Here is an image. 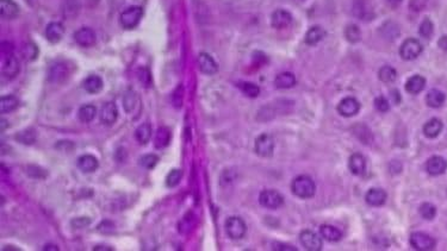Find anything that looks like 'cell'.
Segmentation results:
<instances>
[{
    "mask_svg": "<svg viewBox=\"0 0 447 251\" xmlns=\"http://www.w3.org/2000/svg\"><path fill=\"white\" fill-rule=\"evenodd\" d=\"M89 223H91V221H89L88 218H77V219L72 220V225H73V227H75L77 229H82L85 227H88Z\"/></svg>",
    "mask_w": 447,
    "mask_h": 251,
    "instance_id": "47",
    "label": "cell"
},
{
    "mask_svg": "<svg viewBox=\"0 0 447 251\" xmlns=\"http://www.w3.org/2000/svg\"><path fill=\"white\" fill-rule=\"evenodd\" d=\"M299 241H300V244H302L304 248H305L307 250H310V251L321 250L322 245H323V243H322V239L320 238V236L316 235L314 231H311V230H304V231L300 232Z\"/></svg>",
    "mask_w": 447,
    "mask_h": 251,
    "instance_id": "9",
    "label": "cell"
},
{
    "mask_svg": "<svg viewBox=\"0 0 447 251\" xmlns=\"http://www.w3.org/2000/svg\"><path fill=\"white\" fill-rule=\"evenodd\" d=\"M353 13L354 16L360 18V19L370 20V18L372 17V11L367 0H354Z\"/></svg>",
    "mask_w": 447,
    "mask_h": 251,
    "instance_id": "23",
    "label": "cell"
},
{
    "mask_svg": "<svg viewBox=\"0 0 447 251\" xmlns=\"http://www.w3.org/2000/svg\"><path fill=\"white\" fill-rule=\"evenodd\" d=\"M74 39L80 46L87 48L96 43V34L91 28H80L78 31H75Z\"/></svg>",
    "mask_w": 447,
    "mask_h": 251,
    "instance_id": "15",
    "label": "cell"
},
{
    "mask_svg": "<svg viewBox=\"0 0 447 251\" xmlns=\"http://www.w3.org/2000/svg\"><path fill=\"white\" fill-rule=\"evenodd\" d=\"M78 168L84 173H93L98 169L99 162L93 155L86 154V155H81L77 161Z\"/></svg>",
    "mask_w": 447,
    "mask_h": 251,
    "instance_id": "19",
    "label": "cell"
},
{
    "mask_svg": "<svg viewBox=\"0 0 447 251\" xmlns=\"http://www.w3.org/2000/svg\"><path fill=\"white\" fill-rule=\"evenodd\" d=\"M293 20L292 14L288 10L278 9L272 13L271 24L274 29H285L291 25Z\"/></svg>",
    "mask_w": 447,
    "mask_h": 251,
    "instance_id": "11",
    "label": "cell"
},
{
    "mask_svg": "<svg viewBox=\"0 0 447 251\" xmlns=\"http://www.w3.org/2000/svg\"><path fill=\"white\" fill-rule=\"evenodd\" d=\"M64 35V27L60 21H52L45 28V37L49 42L57 43Z\"/></svg>",
    "mask_w": 447,
    "mask_h": 251,
    "instance_id": "18",
    "label": "cell"
},
{
    "mask_svg": "<svg viewBox=\"0 0 447 251\" xmlns=\"http://www.w3.org/2000/svg\"><path fill=\"white\" fill-rule=\"evenodd\" d=\"M18 99L14 95H4L0 100V112L4 113H10L14 111L18 107Z\"/></svg>",
    "mask_w": 447,
    "mask_h": 251,
    "instance_id": "32",
    "label": "cell"
},
{
    "mask_svg": "<svg viewBox=\"0 0 447 251\" xmlns=\"http://www.w3.org/2000/svg\"><path fill=\"white\" fill-rule=\"evenodd\" d=\"M410 244L415 250L427 251L435 248V239L425 232H414L410 236Z\"/></svg>",
    "mask_w": 447,
    "mask_h": 251,
    "instance_id": "7",
    "label": "cell"
},
{
    "mask_svg": "<svg viewBox=\"0 0 447 251\" xmlns=\"http://www.w3.org/2000/svg\"><path fill=\"white\" fill-rule=\"evenodd\" d=\"M96 116H97V109L93 105H89V104L81 106L78 111V117L82 123H89V121L95 119Z\"/></svg>",
    "mask_w": 447,
    "mask_h": 251,
    "instance_id": "33",
    "label": "cell"
},
{
    "mask_svg": "<svg viewBox=\"0 0 447 251\" xmlns=\"http://www.w3.org/2000/svg\"><path fill=\"white\" fill-rule=\"evenodd\" d=\"M320 234L328 242H339L342 238V232L338 228L328 224L322 225L320 228Z\"/></svg>",
    "mask_w": 447,
    "mask_h": 251,
    "instance_id": "28",
    "label": "cell"
},
{
    "mask_svg": "<svg viewBox=\"0 0 447 251\" xmlns=\"http://www.w3.org/2000/svg\"><path fill=\"white\" fill-rule=\"evenodd\" d=\"M100 121L105 125H112L116 123L118 118V109L114 103H106L105 105L102 107L99 113Z\"/></svg>",
    "mask_w": 447,
    "mask_h": 251,
    "instance_id": "16",
    "label": "cell"
},
{
    "mask_svg": "<svg viewBox=\"0 0 447 251\" xmlns=\"http://www.w3.org/2000/svg\"><path fill=\"white\" fill-rule=\"evenodd\" d=\"M418 34L426 39H429L434 34V24L429 18H425L418 28Z\"/></svg>",
    "mask_w": 447,
    "mask_h": 251,
    "instance_id": "37",
    "label": "cell"
},
{
    "mask_svg": "<svg viewBox=\"0 0 447 251\" xmlns=\"http://www.w3.org/2000/svg\"><path fill=\"white\" fill-rule=\"evenodd\" d=\"M224 228L228 237L231 238L232 241H239V239L243 238L247 232V225L240 217H229L225 220Z\"/></svg>",
    "mask_w": 447,
    "mask_h": 251,
    "instance_id": "3",
    "label": "cell"
},
{
    "mask_svg": "<svg viewBox=\"0 0 447 251\" xmlns=\"http://www.w3.org/2000/svg\"><path fill=\"white\" fill-rule=\"evenodd\" d=\"M443 124L438 118H432L424 125V134L427 138H435L442 131Z\"/></svg>",
    "mask_w": 447,
    "mask_h": 251,
    "instance_id": "24",
    "label": "cell"
},
{
    "mask_svg": "<svg viewBox=\"0 0 447 251\" xmlns=\"http://www.w3.org/2000/svg\"><path fill=\"white\" fill-rule=\"evenodd\" d=\"M438 45L439 48H441L442 50L447 52V35H443L440 37V39L438 41Z\"/></svg>",
    "mask_w": 447,
    "mask_h": 251,
    "instance_id": "49",
    "label": "cell"
},
{
    "mask_svg": "<svg viewBox=\"0 0 447 251\" xmlns=\"http://www.w3.org/2000/svg\"><path fill=\"white\" fill-rule=\"evenodd\" d=\"M124 107L127 110V112H131L136 106V95L132 92H128L124 96Z\"/></svg>",
    "mask_w": 447,
    "mask_h": 251,
    "instance_id": "45",
    "label": "cell"
},
{
    "mask_svg": "<svg viewBox=\"0 0 447 251\" xmlns=\"http://www.w3.org/2000/svg\"><path fill=\"white\" fill-rule=\"evenodd\" d=\"M345 37L349 43H357L361 38V31L358 25L349 24L345 29Z\"/></svg>",
    "mask_w": 447,
    "mask_h": 251,
    "instance_id": "36",
    "label": "cell"
},
{
    "mask_svg": "<svg viewBox=\"0 0 447 251\" xmlns=\"http://www.w3.org/2000/svg\"><path fill=\"white\" fill-rule=\"evenodd\" d=\"M172 138L171 135V130L166 127H161L157 129L156 134H155V138H154V145H155V148L157 149H163L166 148V146L170 144Z\"/></svg>",
    "mask_w": 447,
    "mask_h": 251,
    "instance_id": "27",
    "label": "cell"
},
{
    "mask_svg": "<svg viewBox=\"0 0 447 251\" xmlns=\"http://www.w3.org/2000/svg\"><path fill=\"white\" fill-rule=\"evenodd\" d=\"M379 80L385 82V84H390V82H393L396 80L397 78V71L393 67L391 66H384L382 67L381 69H379L378 73Z\"/></svg>",
    "mask_w": 447,
    "mask_h": 251,
    "instance_id": "34",
    "label": "cell"
},
{
    "mask_svg": "<svg viewBox=\"0 0 447 251\" xmlns=\"http://www.w3.org/2000/svg\"><path fill=\"white\" fill-rule=\"evenodd\" d=\"M325 37L324 29L320 25L311 27L305 34V43L308 45H316Z\"/></svg>",
    "mask_w": 447,
    "mask_h": 251,
    "instance_id": "25",
    "label": "cell"
},
{
    "mask_svg": "<svg viewBox=\"0 0 447 251\" xmlns=\"http://www.w3.org/2000/svg\"><path fill=\"white\" fill-rule=\"evenodd\" d=\"M426 86V79L424 77H421V75H413V77L409 78L406 82V91L409 93V94L416 95L418 93H421L424 91Z\"/></svg>",
    "mask_w": 447,
    "mask_h": 251,
    "instance_id": "21",
    "label": "cell"
},
{
    "mask_svg": "<svg viewBox=\"0 0 447 251\" xmlns=\"http://www.w3.org/2000/svg\"><path fill=\"white\" fill-rule=\"evenodd\" d=\"M37 48H36L35 44H32V43H28V44L23 45V48H21V54H23L24 59H27L29 61L35 60L36 56H37Z\"/></svg>",
    "mask_w": 447,
    "mask_h": 251,
    "instance_id": "43",
    "label": "cell"
},
{
    "mask_svg": "<svg viewBox=\"0 0 447 251\" xmlns=\"http://www.w3.org/2000/svg\"><path fill=\"white\" fill-rule=\"evenodd\" d=\"M446 96L441 91H439V89H431L427 93V96H426V103H427V105L429 107H432V109H438V107L442 106L443 103H445Z\"/></svg>",
    "mask_w": 447,
    "mask_h": 251,
    "instance_id": "30",
    "label": "cell"
},
{
    "mask_svg": "<svg viewBox=\"0 0 447 251\" xmlns=\"http://www.w3.org/2000/svg\"><path fill=\"white\" fill-rule=\"evenodd\" d=\"M374 107L377 109V111H379V112L385 113L390 110V103L388 102V99H386L385 96L379 95L374 99Z\"/></svg>",
    "mask_w": 447,
    "mask_h": 251,
    "instance_id": "44",
    "label": "cell"
},
{
    "mask_svg": "<svg viewBox=\"0 0 447 251\" xmlns=\"http://www.w3.org/2000/svg\"><path fill=\"white\" fill-rule=\"evenodd\" d=\"M16 139H18L20 143H23V144H32V143L35 142L36 136L34 130L29 129V130H24L19 132V134L16 136Z\"/></svg>",
    "mask_w": 447,
    "mask_h": 251,
    "instance_id": "42",
    "label": "cell"
},
{
    "mask_svg": "<svg viewBox=\"0 0 447 251\" xmlns=\"http://www.w3.org/2000/svg\"><path fill=\"white\" fill-rule=\"evenodd\" d=\"M135 138L136 141L141 144H146L149 142V139L152 138V127L150 124L145 123L136 129L135 131Z\"/></svg>",
    "mask_w": 447,
    "mask_h": 251,
    "instance_id": "31",
    "label": "cell"
},
{
    "mask_svg": "<svg viewBox=\"0 0 447 251\" xmlns=\"http://www.w3.org/2000/svg\"><path fill=\"white\" fill-rule=\"evenodd\" d=\"M260 205L268 210H277L283 206L284 204V198L283 195L275 189H265L260 193L259 195Z\"/></svg>",
    "mask_w": 447,
    "mask_h": 251,
    "instance_id": "6",
    "label": "cell"
},
{
    "mask_svg": "<svg viewBox=\"0 0 447 251\" xmlns=\"http://www.w3.org/2000/svg\"><path fill=\"white\" fill-rule=\"evenodd\" d=\"M70 75V68L63 61H56L48 69V80L52 84H61Z\"/></svg>",
    "mask_w": 447,
    "mask_h": 251,
    "instance_id": "5",
    "label": "cell"
},
{
    "mask_svg": "<svg viewBox=\"0 0 447 251\" xmlns=\"http://www.w3.org/2000/svg\"><path fill=\"white\" fill-rule=\"evenodd\" d=\"M239 88L241 89L242 93L249 98H256L260 94V88L259 86L253 84V82H240Z\"/></svg>",
    "mask_w": 447,
    "mask_h": 251,
    "instance_id": "35",
    "label": "cell"
},
{
    "mask_svg": "<svg viewBox=\"0 0 447 251\" xmlns=\"http://www.w3.org/2000/svg\"><path fill=\"white\" fill-rule=\"evenodd\" d=\"M426 170L432 177H438L447 170V161L441 156H432L426 163Z\"/></svg>",
    "mask_w": 447,
    "mask_h": 251,
    "instance_id": "13",
    "label": "cell"
},
{
    "mask_svg": "<svg viewBox=\"0 0 447 251\" xmlns=\"http://www.w3.org/2000/svg\"><path fill=\"white\" fill-rule=\"evenodd\" d=\"M138 80L141 81V84H143L146 86V87H148L150 85V74L148 69H146V68H141V69L138 70Z\"/></svg>",
    "mask_w": 447,
    "mask_h": 251,
    "instance_id": "46",
    "label": "cell"
},
{
    "mask_svg": "<svg viewBox=\"0 0 447 251\" xmlns=\"http://www.w3.org/2000/svg\"><path fill=\"white\" fill-rule=\"evenodd\" d=\"M292 193L300 199H309L313 198L316 192V185L314 180L307 175H299L295 180L292 181L291 185Z\"/></svg>",
    "mask_w": 447,
    "mask_h": 251,
    "instance_id": "1",
    "label": "cell"
},
{
    "mask_svg": "<svg viewBox=\"0 0 447 251\" xmlns=\"http://www.w3.org/2000/svg\"><path fill=\"white\" fill-rule=\"evenodd\" d=\"M386 2H388L390 5L396 6V5H398V4L402 3V0H386Z\"/></svg>",
    "mask_w": 447,
    "mask_h": 251,
    "instance_id": "50",
    "label": "cell"
},
{
    "mask_svg": "<svg viewBox=\"0 0 447 251\" xmlns=\"http://www.w3.org/2000/svg\"><path fill=\"white\" fill-rule=\"evenodd\" d=\"M296 82L297 80L295 75L292 73H289V71H284V73L277 75V78L274 80V85L279 89H288L295 87Z\"/></svg>",
    "mask_w": 447,
    "mask_h": 251,
    "instance_id": "26",
    "label": "cell"
},
{
    "mask_svg": "<svg viewBox=\"0 0 447 251\" xmlns=\"http://www.w3.org/2000/svg\"><path fill=\"white\" fill-rule=\"evenodd\" d=\"M20 64L19 61L13 54L6 55L3 60V75L7 79H13L19 74Z\"/></svg>",
    "mask_w": 447,
    "mask_h": 251,
    "instance_id": "12",
    "label": "cell"
},
{
    "mask_svg": "<svg viewBox=\"0 0 447 251\" xmlns=\"http://www.w3.org/2000/svg\"><path fill=\"white\" fill-rule=\"evenodd\" d=\"M171 100L175 109H180L182 106V100H184V87H182L181 85H179L178 87L174 89L173 93H172Z\"/></svg>",
    "mask_w": 447,
    "mask_h": 251,
    "instance_id": "40",
    "label": "cell"
},
{
    "mask_svg": "<svg viewBox=\"0 0 447 251\" xmlns=\"http://www.w3.org/2000/svg\"><path fill=\"white\" fill-rule=\"evenodd\" d=\"M300 2H303V0H300Z\"/></svg>",
    "mask_w": 447,
    "mask_h": 251,
    "instance_id": "52",
    "label": "cell"
},
{
    "mask_svg": "<svg viewBox=\"0 0 447 251\" xmlns=\"http://www.w3.org/2000/svg\"><path fill=\"white\" fill-rule=\"evenodd\" d=\"M348 168L350 173L356 177H361L366 171V160L365 157L359 153H354L352 156L349 157L348 161Z\"/></svg>",
    "mask_w": 447,
    "mask_h": 251,
    "instance_id": "17",
    "label": "cell"
},
{
    "mask_svg": "<svg viewBox=\"0 0 447 251\" xmlns=\"http://www.w3.org/2000/svg\"><path fill=\"white\" fill-rule=\"evenodd\" d=\"M104 87V82L102 78H99L98 75H89V77L84 81V88L87 93L91 94H97L102 91Z\"/></svg>",
    "mask_w": 447,
    "mask_h": 251,
    "instance_id": "29",
    "label": "cell"
},
{
    "mask_svg": "<svg viewBox=\"0 0 447 251\" xmlns=\"http://www.w3.org/2000/svg\"><path fill=\"white\" fill-rule=\"evenodd\" d=\"M95 250H112V249L106 248V246H96Z\"/></svg>",
    "mask_w": 447,
    "mask_h": 251,
    "instance_id": "51",
    "label": "cell"
},
{
    "mask_svg": "<svg viewBox=\"0 0 447 251\" xmlns=\"http://www.w3.org/2000/svg\"><path fill=\"white\" fill-rule=\"evenodd\" d=\"M3 54L4 55H11V54H12V52H13V45L11 44L10 42H4L3 43Z\"/></svg>",
    "mask_w": 447,
    "mask_h": 251,
    "instance_id": "48",
    "label": "cell"
},
{
    "mask_svg": "<svg viewBox=\"0 0 447 251\" xmlns=\"http://www.w3.org/2000/svg\"><path fill=\"white\" fill-rule=\"evenodd\" d=\"M420 214H421V217L426 220L434 219V217L436 216L435 206L431 203H424L420 206Z\"/></svg>",
    "mask_w": 447,
    "mask_h": 251,
    "instance_id": "38",
    "label": "cell"
},
{
    "mask_svg": "<svg viewBox=\"0 0 447 251\" xmlns=\"http://www.w3.org/2000/svg\"><path fill=\"white\" fill-rule=\"evenodd\" d=\"M424 46L416 38H407L399 48V56L406 61L417 59L421 55Z\"/></svg>",
    "mask_w": 447,
    "mask_h": 251,
    "instance_id": "4",
    "label": "cell"
},
{
    "mask_svg": "<svg viewBox=\"0 0 447 251\" xmlns=\"http://www.w3.org/2000/svg\"><path fill=\"white\" fill-rule=\"evenodd\" d=\"M255 153L261 157H270L273 155L274 152V141L273 137L268 134H261L255 139Z\"/></svg>",
    "mask_w": 447,
    "mask_h": 251,
    "instance_id": "8",
    "label": "cell"
},
{
    "mask_svg": "<svg viewBox=\"0 0 447 251\" xmlns=\"http://www.w3.org/2000/svg\"><path fill=\"white\" fill-rule=\"evenodd\" d=\"M182 178V171L180 169H173L168 173L166 178V185L167 187H175L179 185Z\"/></svg>",
    "mask_w": 447,
    "mask_h": 251,
    "instance_id": "41",
    "label": "cell"
},
{
    "mask_svg": "<svg viewBox=\"0 0 447 251\" xmlns=\"http://www.w3.org/2000/svg\"><path fill=\"white\" fill-rule=\"evenodd\" d=\"M0 13L5 19H13L19 14V6L13 0H0Z\"/></svg>",
    "mask_w": 447,
    "mask_h": 251,
    "instance_id": "22",
    "label": "cell"
},
{
    "mask_svg": "<svg viewBox=\"0 0 447 251\" xmlns=\"http://www.w3.org/2000/svg\"><path fill=\"white\" fill-rule=\"evenodd\" d=\"M198 66L203 74L214 75L217 73L218 66L214 57L206 53H200L198 55Z\"/></svg>",
    "mask_w": 447,
    "mask_h": 251,
    "instance_id": "14",
    "label": "cell"
},
{
    "mask_svg": "<svg viewBox=\"0 0 447 251\" xmlns=\"http://www.w3.org/2000/svg\"><path fill=\"white\" fill-rule=\"evenodd\" d=\"M138 162L139 166L146 168V169H153L159 162V157L154 155V154H148V155H143Z\"/></svg>",
    "mask_w": 447,
    "mask_h": 251,
    "instance_id": "39",
    "label": "cell"
},
{
    "mask_svg": "<svg viewBox=\"0 0 447 251\" xmlns=\"http://www.w3.org/2000/svg\"><path fill=\"white\" fill-rule=\"evenodd\" d=\"M359 111H360V103L358 102L356 98H353V96H347V98L342 99L338 105V112L341 114L342 117H346V118L356 116Z\"/></svg>",
    "mask_w": 447,
    "mask_h": 251,
    "instance_id": "10",
    "label": "cell"
},
{
    "mask_svg": "<svg viewBox=\"0 0 447 251\" xmlns=\"http://www.w3.org/2000/svg\"><path fill=\"white\" fill-rule=\"evenodd\" d=\"M143 16V9L141 6H130L121 13L120 23L127 30H131L137 27Z\"/></svg>",
    "mask_w": 447,
    "mask_h": 251,
    "instance_id": "2",
    "label": "cell"
},
{
    "mask_svg": "<svg viewBox=\"0 0 447 251\" xmlns=\"http://www.w3.org/2000/svg\"><path fill=\"white\" fill-rule=\"evenodd\" d=\"M365 200L370 206L379 207L384 205L386 202V193L384 189L381 188H371L365 195Z\"/></svg>",
    "mask_w": 447,
    "mask_h": 251,
    "instance_id": "20",
    "label": "cell"
}]
</instances>
